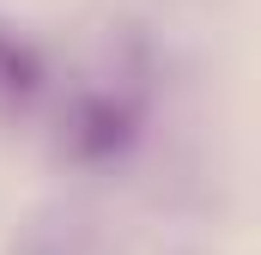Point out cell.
Segmentation results:
<instances>
[{
  "instance_id": "obj_1",
  "label": "cell",
  "mask_w": 261,
  "mask_h": 255,
  "mask_svg": "<svg viewBox=\"0 0 261 255\" xmlns=\"http://www.w3.org/2000/svg\"><path fill=\"white\" fill-rule=\"evenodd\" d=\"M146 134V104L128 85H97L79 91L61 116V152L73 164H116L128 158L134 140Z\"/></svg>"
},
{
  "instance_id": "obj_2",
  "label": "cell",
  "mask_w": 261,
  "mask_h": 255,
  "mask_svg": "<svg viewBox=\"0 0 261 255\" xmlns=\"http://www.w3.org/2000/svg\"><path fill=\"white\" fill-rule=\"evenodd\" d=\"M37 91H43V55L0 24V104L6 110H24Z\"/></svg>"
}]
</instances>
